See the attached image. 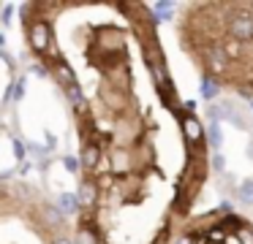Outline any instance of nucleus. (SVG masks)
<instances>
[{"instance_id":"1","label":"nucleus","mask_w":253,"mask_h":244,"mask_svg":"<svg viewBox=\"0 0 253 244\" xmlns=\"http://www.w3.org/2000/svg\"><path fill=\"white\" fill-rule=\"evenodd\" d=\"M19 30L74 133L79 174L55 204L77 244H174L210 176V141L174 87L153 5L28 0Z\"/></svg>"},{"instance_id":"2","label":"nucleus","mask_w":253,"mask_h":244,"mask_svg":"<svg viewBox=\"0 0 253 244\" xmlns=\"http://www.w3.org/2000/svg\"><path fill=\"white\" fill-rule=\"evenodd\" d=\"M174 35L202 81L253 101V0L177 3Z\"/></svg>"},{"instance_id":"3","label":"nucleus","mask_w":253,"mask_h":244,"mask_svg":"<svg viewBox=\"0 0 253 244\" xmlns=\"http://www.w3.org/2000/svg\"><path fill=\"white\" fill-rule=\"evenodd\" d=\"M0 244H77L74 222L46 190L25 179L0 182Z\"/></svg>"},{"instance_id":"4","label":"nucleus","mask_w":253,"mask_h":244,"mask_svg":"<svg viewBox=\"0 0 253 244\" xmlns=\"http://www.w3.org/2000/svg\"><path fill=\"white\" fill-rule=\"evenodd\" d=\"M174 244H253V220L229 206H215L193 214Z\"/></svg>"},{"instance_id":"5","label":"nucleus","mask_w":253,"mask_h":244,"mask_svg":"<svg viewBox=\"0 0 253 244\" xmlns=\"http://www.w3.org/2000/svg\"><path fill=\"white\" fill-rule=\"evenodd\" d=\"M218 108H212V119H229L237 125V130H251V117H248L245 106H237L234 101H218Z\"/></svg>"},{"instance_id":"6","label":"nucleus","mask_w":253,"mask_h":244,"mask_svg":"<svg viewBox=\"0 0 253 244\" xmlns=\"http://www.w3.org/2000/svg\"><path fill=\"white\" fill-rule=\"evenodd\" d=\"M237 198H240L245 206H253V176H248V179L240 182V187H237Z\"/></svg>"},{"instance_id":"7","label":"nucleus","mask_w":253,"mask_h":244,"mask_svg":"<svg viewBox=\"0 0 253 244\" xmlns=\"http://www.w3.org/2000/svg\"><path fill=\"white\" fill-rule=\"evenodd\" d=\"M251 157H253V144H251Z\"/></svg>"}]
</instances>
